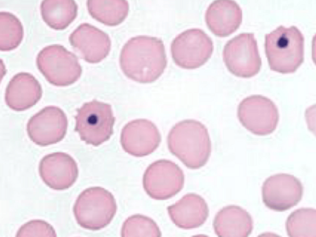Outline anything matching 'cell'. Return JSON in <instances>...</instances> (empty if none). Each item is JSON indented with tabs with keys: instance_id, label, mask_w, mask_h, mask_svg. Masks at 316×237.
Listing matches in <instances>:
<instances>
[{
	"instance_id": "obj_7",
	"label": "cell",
	"mask_w": 316,
	"mask_h": 237,
	"mask_svg": "<svg viewBox=\"0 0 316 237\" xmlns=\"http://www.w3.org/2000/svg\"><path fill=\"white\" fill-rule=\"evenodd\" d=\"M222 57L229 71L239 77L254 76L261 66L257 40L252 33H240L228 41L224 47Z\"/></svg>"
},
{
	"instance_id": "obj_24",
	"label": "cell",
	"mask_w": 316,
	"mask_h": 237,
	"mask_svg": "<svg viewBox=\"0 0 316 237\" xmlns=\"http://www.w3.org/2000/svg\"><path fill=\"white\" fill-rule=\"evenodd\" d=\"M122 237H160L161 234L156 222L146 216L136 214L128 217L122 227Z\"/></svg>"
},
{
	"instance_id": "obj_13",
	"label": "cell",
	"mask_w": 316,
	"mask_h": 237,
	"mask_svg": "<svg viewBox=\"0 0 316 237\" xmlns=\"http://www.w3.org/2000/svg\"><path fill=\"white\" fill-rule=\"evenodd\" d=\"M161 136L157 127L151 121L144 118L132 120L123 128L120 143L124 150L136 157L153 152L158 147Z\"/></svg>"
},
{
	"instance_id": "obj_8",
	"label": "cell",
	"mask_w": 316,
	"mask_h": 237,
	"mask_svg": "<svg viewBox=\"0 0 316 237\" xmlns=\"http://www.w3.org/2000/svg\"><path fill=\"white\" fill-rule=\"evenodd\" d=\"M211 38L202 29H188L177 35L171 45L173 60L180 67L198 68L210 58L213 51Z\"/></svg>"
},
{
	"instance_id": "obj_23",
	"label": "cell",
	"mask_w": 316,
	"mask_h": 237,
	"mask_svg": "<svg viewBox=\"0 0 316 237\" xmlns=\"http://www.w3.org/2000/svg\"><path fill=\"white\" fill-rule=\"evenodd\" d=\"M0 50L7 51L17 48L22 40L23 29L19 19L12 13H0Z\"/></svg>"
},
{
	"instance_id": "obj_20",
	"label": "cell",
	"mask_w": 316,
	"mask_h": 237,
	"mask_svg": "<svg viewBox=\"0 0 316 237\" xmlns=\"http://www.w3.org/2000/svg\"><path fill=\"white\" fill-rule=\"evenodd\" d=\"M78 6L74 1L45 0L40 5L42 19L50 28L62 30L67 28L75 19Z\"/></svg>"
},
{
	"instance_id": "obj_12",
	"label": "cell",
	"mask_w": 316,
	"mask_h": 237,
	"mask_svg": "<svg viewBox=\"0 0 316 237\" xmlns=\"http://www.w3.org/2000/svg\"><path fill=\"white\" fill-rule=\"evenodd\" d=\"M303 187L294 176L280 173L266 179L262 188V200L266 206L277 211H283L296 206L301 200Z\"/></svg>"
},
{
	"instance_id": "obj_16",
	"label": "cell",
	"mask_w": 316,
	"mask_h": 237,
	"mask_svg": "<svg viewBox=\"0 0 316 237\" xmlns=\"http://www.w3.org/2000/svg\"><path fill=\"white\" fill-rule=\"evenodd\" d=\"M205 19L207 27L214 35L227 37L240 27L242 21V11L235 1L216 0L207 8Z\"/></svg>"
},
{
	"instance_id": "obj_4",
	"label": "cell",
	"mask_w": 316,
	"mask_h": 237,
	"mask_svg": "<svg viewBox=\"0 0 316 237\" xmlns=\"http://www.w3.org/2000/svg\"><path fill=\"white\" fill-rule=\"evenodd\" d=\"M117 209L112 193L103 188L94 186L86 189L78 195L73 207V212L80 226L95 231L109 225Z\"/></svg>"
},
{
	"instance_id": "obj_3",
	"label": "cell",
	"mask_w": 316,
	"mask_h": 237,
	"mask_svg": "<svg viewBox=\"0 0 316 237\" xmlns=\"http://www.w3.org/2000/svg\"><path fill=\"white\" fill-rule=\"evenodd\" d=\"M265 39V54L271 70L292 73L303 62L304 38L297 27L280 26L266 34Z\"/></svg>"
},
{
	"instance_id": "obj_22",
	"label": "cell",
	"mask_w": 316,
	"mask_h": 237,
	"mask_svg": "<svg viewBox=\"0 0 316 237\" xmlns=\"http://www.w3.org/2000/svg\"><path fill=\"white\" fill-rule=\"evenodd\" d=\"M285 228L290 237L316 236V211L301 208L292 212L288 217Z\"/></svg>"
},
{
	"instance_id": "obj_1",
	"label": "cell",
	"mask_w": 316,
	"mask_h": 237,
	"mask_svg": "<svg viewBox=\"0 0 316 237\" xmlns=\"http://www.w3.org/2000/svg\"><path fill=\"white\" fill-rule=\"evenodd\" d=\"M119 63L124 74L131 80L141 83L154 82L162 75L167 64L163 42L147 35L132 37L123 47Z\"/></svg>"
},
{
	"instance_id": "obj_5",
	"label": "cell",
	"mask_w": 316,
	"mask_h": 237,
	"mask_svg": "<svg viewBox=\"0 0 316 237\" xmlns=\"http://www.w3.org/2000/svg\"><path fill=\"white\" fill-rule=\"evenodd\" d=\"M37 67L46 80L57 86H65L80 77L82 68L76 56L63 46L53 44L44 47L36 58Z\"/></svg>"
},
{
	"instance_id": "obj_15",
	"label": "cell",
	"mask_w": 316,
	"mask_h": 237,
	"mask_svg": "<svg viewBox=\"0 0 316 237\" xmlns=\"http://www.w3.org/2000/svg\"><path fill=\"white\" fill-rule=\"evenodd\" d=\"M39 171L45 183L53 189L54 185H58V190H64L71 187L78 175L75 160L69 154L61 152L44 156L40 162Z\"/></svg>"
},
{
	"instance_id": "obj_18",
	"label": "cell",
	"mask_w": 316,
	"mask_h": 237,
	"mask_svg": "<svg viewBox=\"0 0 316 237\" xmlns=\"http://www.w3.org/2000/svg\"><path fill=\"white\" fill-rule=\"evenodd\" d=\"M167 210L173 223L184 229L200 227L206 221L209 214L205 200L193 193L184 195L175 203L168 206Z\"/></svg>"
},
{
	"instance_id": "obj_6",
	"label": "cell",
	"mask_w": 316,
	"mask_h": 237,
	"mask_svg": "<svg viewBox=\"0 0 316 237\" xmlns=\"http://www.w3.org/2000/svg\"><path fill=\"white\" fill-rule=\"evenodd\" d=\"M77 112L75 131L81 140L97 146L110 139L115 121L110 105L94 100L84 104Z\"/></svg>"
},
{
	"instance_id": "obj_14",
	"label": "cell",
	"mask_w": 316,
	"mask_h": 237,
	"mask_svg": "<svg viewBox=\"0 0 316 237\" xmlns=\"http://www.w3.org/2000/svg\"><path fill=\"white\" fill-rule=\"evenodd\" d=\"M71 45L86 61L97 63L108 55L111 41L106 33L88 23H82L70 34Z\"/></svg>"
},
{
	"instance_id": "obj_21",
	"label": "cell",
	"mask_w": 316,
	"mask_h": 237,
	"mask_svg": "<svg viewBox=\"0 0 316 237\" xmlns=\"http://www.w3.org/2000/svg\"><path fill=\"white\" fill-rule=\"evenodd\" d=\"M86 6L93 18L109 26L121 23L127 16L129 10L127 1L88 0Z\"/></svg>"
},
{
	"instance_id": "obj_9",
	"label": "cell",
	"mask_w": 316,
	"mask_h": 237,
	"mask_svg": "<svg viewBox=\"0 0 316 237\" xmlns=\"http://www.w3.org/2000/svg\"><path fill=\"white\" fill-rule=\"evenodd\" d=\"M184 175L174 162L161 159L154 161L146 169L143 184L147 194L157 200H164L174 196L183 188Z\"/></svg>"
},
{
	"instance_id": "obj_11",
	"label": "cell",
	"mask_w": 316,
	"mask_h": 237,
	"mask_svg": "<svg viewBox=\"0 0 316 237\" xmlns=\"http://www.w3.org/2000/svg\"><path fill=\"white\" fill-rule=\"evenodd\" d=\"M68 120L59 107L47 106L32 116L27 125L30 139L36 144L46 146L62 140L66 134Z\"/></svg>"
},
{
	"instance_id": "obj_10",
	"label": "cell",
	"mask_w": 316,
	"mask_h": 237,
	"mask_svg": "<svg viewBox=\"0 0 316 237\" xmlns=\"http://www.w3.org/2000/svg\"><path fill=\"white\" fill-rule=\"evenodd\" d=\"M237 115L246 129L261 136L272 133L279 118L278 109L274 102L260 95H252L243 99L238 106Z\"/></svg>"
},
{
	"instance_id": "obj_2",
	"label": "cell",
	"mask_w": 316,
	"mask_h": 237,
	"mask_svg": "<svg viewBox=\"0 0 316 237\" xmlns=\"http://www.w3.org/2000/svg\"><path fill=\"white\" fill-rule=\"evenodd\" d=\"M167 143L170 152L191 169L204 166L211 155L208 129L196 120L185 119L176 123L168 133Z\"/></svg>"
},
{
	"instance_id": "obj_17",
	"label": "cell",
	"mask_w": 316,
	"mask_h": 237,
	"mask_svg": "<svg viewBox=\"0 0 316 237\" xmlns=\"http://www.w3.org/2000/svg\"><path fill=\"white\" fill-rule=\"evenodd\" d=\"M42 95V87L37 79L29 73L20 72L15 75L9 82L5 100L10 109L21 111L35 105Z\"/></svg>"
},
{
	"instance_id": "obj_19",
	"label": "cell",
	"mask_w": 316,
	"mask_h": 237,
	"mask_svg": "<svg viewBox=\"0 0 316 237\" xmlns=\"http://www.w3.org/2000/svg\"><path fill=\"white\" fill-rule=\"evenodd\" d=\"M213 225L215 234L221 237H245L251 233L253 221L250 214L240 206L223 207L215 215Z\"/></svg>"
}]
</instances>
